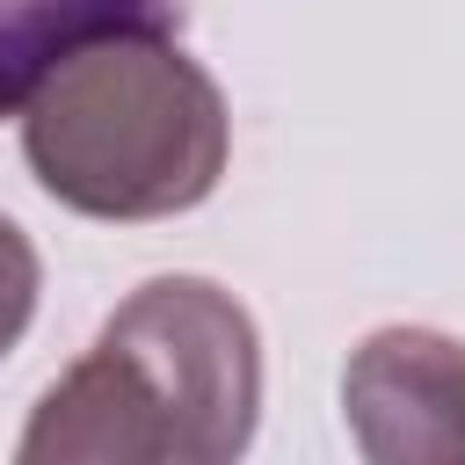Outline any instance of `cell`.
Wrapping results in <instances>:
<instances>
[{
    "mask_svg": "<svg viewBox=\"0 0 465 465\" xmlns=\"http://www.w3.org/2000/svg\"><path fill=\"white\" fill-rule=\"evenodd\" d=\"M254 414L262 341L247 305L211 276H153L36 400L15 465H240Z\"/></svg>",
    "mask_w": 465,
    "mask_h": 465,
    "instance_id": "1",
    "label": "cell"
},
{
    "mask_svg": "<svg viewBox=\"0 0 465 465\" xmlns=\"http://www.w3.org/2000/svg\"><path fill=\"white\" fill-rule=\"evenodd\" d=\"M15 116L29 174L80 218L196 211L232 153L218 80L167 36V22H116L65 44Z\"/></svg>",
    "mask_w": 465,
    "mask_h": 465,
    "instance_id": "2",
    "label": "cell"
},
{
    "mask_svg": "<svg viewBox=\"0 0 465 465\" xmlns=\"http://www.w3.org/2000/svg\"><path fill=\"white\" fill-rule=\"evenodd\" d=\"M341 414L363 465H465V341L378 327L341 371Z\"/></svg>",
    "mask_w": 465,
    "mask_h": 465,
    "instance_id": "3",
    "label": "cell"
},
{
    "mask_svg": "<svg viewBox=\"0 0 465 465\" xmlns=\"http://www.w3.org/2000/svg\"><path fill=\"white\" fill-rule=\"evenodd\" d=\"M116 22H167V0H0V116L22 109L29 80L80 36Z\"/></svg>",
    "mask_w": 465,
    "mask_h": 465,
    "instance_id": "4",
    "label": "cell"
},
{
    "mask_svg": "<svg viewBox=\"0 0 465 465\" xmlns=\"http://www.w3.org/2000/svg\"><path fill=\"white\" fill-rule=\"evenodd\" d=\"M36 283H44V269H36V247H29V232L15 225V218H0V356L22 341V327H29V312H36Z\"/></svg>",
    "mask_w": 465,
    "mask_h": 465,
    "instance_id": "5",
    "label": "cell"
}]
</instances>
